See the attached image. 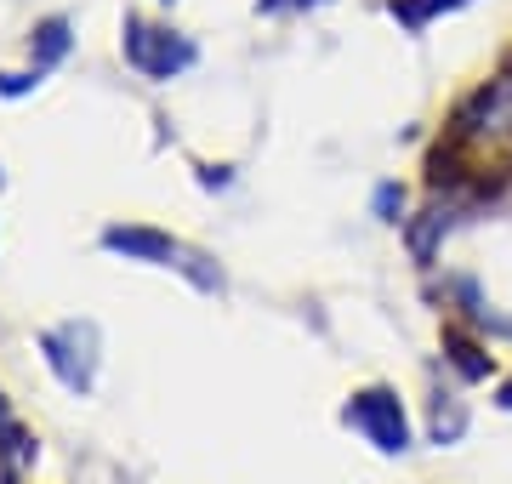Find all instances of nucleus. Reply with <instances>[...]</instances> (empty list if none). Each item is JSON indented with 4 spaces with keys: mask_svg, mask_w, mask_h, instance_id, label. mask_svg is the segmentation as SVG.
<instances>
[{
    "mask_svg": "<svg viewBox=\"0 0 512 484\" xmlns=\"http://www.w3.org/2000/svg\"><path fill=\"white\" fill-rule=\"evenodd\" d=\"M348 428L365 433L376 450H387V456H399V450H410V422H404V405L393 388H365L353 393L348 405Z\"/></svg>",
    "mask_w": 512,
    "mask_h": 484,
    "instance_id": "obj_1",
    "label": "nucleus"
},
{
    "mask_svg": "<svg viewBox=\"0 0 512 484\" xmlns=\"http://www.w3.org/2000/svg\"><path fill=\"white\" fill-rule=\"evenodd\" d=\"M444 348H450V365H456L467 382H484V376H490V354H484V342L473 336V325L450 319V325H444Z\"/></svg>",
    "mask_w": 512,
    "mask_h": 484,
    "instance_id": "obj_2",
    "label": "nucleus"
},
{
    "mask_svg": "<svg viewBox=\"0 0 512 484\" xmlns=\"http://www.w3.org/2000/svg\"><path fill=\"white\" fill-rule=\"evenodd\" d=\"M461 6H473V0H387V12H393L410 35L433 29L439 18H450V12H461Z\"/></svg>",
    "mask_w": 512,
    "mask_h": 484,
    "instance_id": "obj_3",
    "label": "nucleus"
},
{
    "mask_svg": "<svg viewBox=\"0 0 512 484\" xmlns=\"http://www.w3.org/2000/svg\"><path fill=\"white\" fill-rule=\"evenodd\" d=\"M461 428H467V410L456 405V393H439V399H433V439H439V445H450Z\"/></svg>",
    "mask_w": 512,
    "mask_h": 484,
    "instance_id": "obj_4",
    "label": "nucleus"
},
{
    "mask_svg": "<svg viewBox=\"0 0 512 484\" xmlns=\"http://www.w3.org/2000/svg\"><path fill=\"white\" fill-rule=\"evenodd\" d=\"M370 211H376L382 223H404V188H399V183H376V194H370Z\"/></svg>",
    "mask_w": 512,
    "mask_h": 484,
    "instance_id": "obj_5",
    "label": "nucleus"
}]
</instances>
